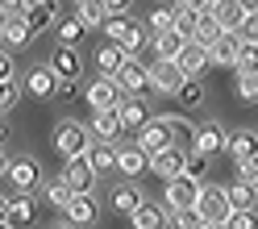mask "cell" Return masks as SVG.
I'll list each match as a JSON object with an SVG mask.
<instances>
[{
  "label": "cell",
  "instance_id": "5b68a950",
  "mask_svg": "<svg viewBox=\"0 0 258 229\" xmlns=\"http://www.w3.org/2000/svg\"><path fill=\"white\" fill-rule=\"evenodd\" d=\"M146 71H150V92H163V96H175L183 84V71H179V63L175 59H150L146 63Z\"/></svg>",
  "mask_w": 258,
  "mask_h": 229
},
{
  "label": "cell",
  "instance_id": "680465c9",
  "mask_svg": "<svg viewBox=\"0 0 258 229\" xmlns=\"http://www.w3.org/2000/svg\"><path fill=\"white\" fill-rule=\"evenodd\" d=\"M5 138H9V125H5V121H0V146H5Z\"/></svg>",
  "mask_w": 258,
  "mask_h": 229
},
{
  "label": "cell",
  "instance_id": "9f6ffc18",
  "mask_svg": "<svg viewBox=\"0 0 258 229\" xmlns=\"http://www.w3.org/2000/svg\"><path fill=\"white\" fill-rule=\"evenodd\" d=\"M237 5L246 9V13H254V9H258V0H237Z\"/></svg>",
  "mask_w": 258,
  "mask_h": 229
},
{
  "label": "cell",
  "instance_id": "836d02e7",
  "mask_svg": "<svg viewBox=\"0 0 258 229\" xmlns=\"http://www.w3.org/2000/svg\"><path fill=\"white\" fill-rule=\"evenodd\" d=\"M175 100H179L183 108H196V104H204V84H200V75H183L179 92H175Z\"/></svg>",
  "mask_w": 258,
  "mask_h": 229
},
{
  "label": "cell",
  "instance_id": "681fc988",
  "mask_svg": "<svg viewBox=\"0 0 258 229\" xmlns=\"http://www.w3.org/2000/svg\"><path fill=\"white\" fill-rule=\"evenodd\" d=\"M54 96H62V100H75V96H79L75 79H58V92H54Z\"/></svg>",
  "mask_w": 258,
  "mask_h": 229
},
{
  "label": "cell",
  "instance_id": "7402d4cb",
  "mask_svg": "<svg viewBox=\"0 0 258 229\" xmlns=\"http://www.w3.org/2000/svg\"><path fill=\"white\" fill-rule=\"evenodd\" d=\"M0 42H5L9 50H17V46H29V42H34V34H29V21H25V13H9L5 29H0Z\"/></svg>",
  "mask_w": 258,
  "mask_h": 229
},
{
  "label": "cell",
  "instance_id": "277c9868",
  "mask_svg": "<svg viewBox=\"0 0 258 229\" xmlns=\"http://www.w3.org/2000/svg\"><path fill=\"white\" fill-rule=\"evenodd\" d=\"M196 212H200V221L221 225L225 217H229V196H225V188H221V184H200V192H196Z\"/></svg>",
  "mask_w": 258,
  "mask_h": 229
},
{
  "label": "cell",
  "instance_id": "c3c4849f",
  "mask_svg": "<svg viewBox=\"0 0 258 229\" xmlns=\"http://www.w3.org/2000/svg\"><path fill=\"white\" fill-rule=\"evenodd\" d=\"M0 79H13V54H9V46H0Z\"/></svg>",
  "mask_w": 258,
  "mask_h": 229
},
{
  "label": "cell",
  "instance_id": "f907efd6",
  "mask_svg": "<svg viewBox=\"0 0 258 229\" xmlns=\"http://www.w3.org/2000/svg\"><path fill=\"white\" fill-rule=\"evenodd\" d=\"M175 5H183V9H191V13H204L208 0H175Z\"/></svg>",
  "mask_w": 258,
  "mask_h": 229
},
{
  "label": "cell",
  "instance_id": "d6986e66",
  "mask_svg": "<svg viewBox=\"0 0 258 229\" xmlns=\"http://www.w3.org/2000/svg\"><path fill=\"white\" fill-rule=\"evenodd\" d=\"M146 150H142L138 142H129V146H117V171L125 175V179H138L142 171H146Z\"/></svg>",
  "mask_w": 258,
  "mask_h": 229
},
{
  "label": "cell",
  "instance_id": "ffe728a7",
  "mask_svg": "<svg viewBox=\"0 0 258 229\" xmlns=\"http://www.w3.org/2000/svg\"><path fill=\"white\" fill-rule=\"evenodd\" d=\"M146 154H154V150H163V146H171V134H167V125H163V117H150L146 125L138 129V138H134Z\"/></svg>",
  "mask_w": 258,
  "mask_h": 229
},
{
  "label": "cell",
  "instance_id": "91938a15",
  "mask_svg": "<svg viewBox=\"0 0 258 229\" xmlns=\"http://www.w3.org/2000/svg\"><path fill=\"white\" fill-rule=\"evenodd\" d=\"M0 229H13V225H9V221H0Z\"/></svg>",
  "mask_w": 258,
  "mask_h": 229
},
{
  "label": "cell",
  "instance_id": "484cf974",
  "mask_svg": "<svg viewBox=\"0 0 258 229\" xmlns=\"http://www.w3.org/2000/svg\"><path fill=\"white\" fill-rule=\"evenodd\" d=\"M208 13L217 17V25H221V29H237V25H241V17H246V9H241L237 0H208Z\"/></svg>",
  "mask_w": 258,
  "mask_h": 229
},
{
  "label": "cell",
  "instance_id": "9a60e30c",
  "mask_svg": "<svg viewBox=\"0 0 258 229\" xmlns=\"http://www.w3.org/2000/svg\"><path fill=\"white\" fill-rule=\"evenodd\" d=\"M117 112H121V125H125V129H134V134L150 121V104H146V96H121V100H117Z\"/></svg>",
  "mask_w": 258,
  "mask_h": 229
},
{
  "label": "cell",
  "instance_id": "e575fe53",
  "mask_svg": "<svg viewBox=\"0 0 258 229\" xmlns=\"http://www.w3.org/2000/svg\"><path fill=\"white\" fill-rule=\"evenodd\" d=\"M233 71H237V75H250V71H258V42L241 38V46H237V59H233Z\"/></svg>",
  "mask_w": 258,
  "mask_h": 229
},
{
  "label": "cell",
  "instance_id": "94428289",
  "mask_svg": "<svg viewBox=\"0 0 258 229\" xmlns=\"http://www.w3.org/2000/svg\"><path fill=\"white\" fill-rule=\"evenodd\" d=\"M50 229H62V225H50Z\"/></svg>",
  "mask_w": 258,
  "mask_h": 229
},
{
  "label": "cell",
  "instance_id": "8992f818",
  "mask_svg": "<svg viewBox=\"0 0 258 229\" xmlns=\"http://www.w3.org/2000/svg\"><path fill=\"white\" fill-rule=\"evenodd\" d=\"M112 79H117L121 92H129V96H146L150 92V71H146V63H142L138 54H125V63L117 67Z\"/></svg>",
  "mask_w": 258,
  "mask_h": 229
},
{
  "label": "cell",
  "instance_id": "f6af8a7d",
  "mask_svg": "<svg viewBox=\"0 0 258 229\" xmlns=\"http://www.w3.org/2000/svg\"><path fill=\"white\" fill-rule=\"evenodd\" d=\"M183 171H187L191 179H204V175H208V154H200V150H187Z\"/></svg>",
  "mask_w": 258,
  "mask_h": 229
},
{
  "label": "cell",
  "instance_id": "7a4b0ae2",
  "mask_svg": "<svg viewBox=\"0 0 258 229\" xmlns=\"http://www.w3.org/2000/svg\"><path fill=\"white\" fill-rule=\"evenodd\" d=\"M88 146H92V129H88L84 121L67 117V121H58V125H54V150H58L62 158L88 154Z\"/></svg>",
  "mask_w": 258,
  "mask_h": 229
},
{
  "label": "cell",
  "instance_id": "60d3db41",
  "mask_svg": "<svg viewBox=\"0 0 258 229\" xmlns=\"http://www.w3.org/2000/svg\"><path fill=\"white\" fill-rule=\"evenodd\" d=\"M196 21H200V13H191L183 5H175V29H179L183 38H196Z\"/></svg>",
  "mask_w": 258,
  "mask_h": 229
},
{
  "label": "cell",
  "instance_id": "f1b7e54d",
  "mask_svg": "<svg viewBox=\"0 0 258 229\" xmlns=\"http://www.w3.org/2000/svg\"><path fill=\"white\" fill-rule=\"evenodd\" d=\"M84 34H88V25L79 21V17H62V21H54V38H58V46H79V42H84Z\"/></svg>",
  "mask_w": 258,
  "mask_h": 229
},
{
  "label": "cell",
  "instance_id": "8d00e7d4",
  "mask_svg": "<svg viewBox=\"0 0 258 229\" xmlns=\"http://www.w3.org/2000/svg\"><path fill=\"white\" fill-rule=\"evenodd\" d=\"M42 196H46V204H54V208H67V200H71L75 192H71V184H67V179L58 175V179H50V184L42 188Z\"/></svg>",
  "mask_w": 258,
  "mask_h": 229
},
{
  "label": "cell",
  "instance_id": "d4e9b609",
  "mask_svg": "<svg viewBox=\"0 0 258 229\" xmlns=\"http://www.w3.org/2000/svg\"><path fill=\"white\" fill-rule=\"evenodd\" d=\"M225 150H229L233 162L237 158H254L258 154V134H254V129H233L229 142H225Z\"/></svg>",
  "mask_w": 258,
  "mask_h": 229
},
{
  "label": "cell",
  "instance_id": "816d5d0a",
  "mask_svg": "<svg viewBox=\"0 0 258 229\" xmlns=\"http://www.w3.org/2000/svg\"><path fill=\"white\" fill-rule=\"evenodd\" d=\"M0 9L5 13H25V0H0Z\"/></svg>",
  "mask_w": 258,
  "mask_h": 229
},
{
  "label": "cell",
  "instance_id": "2e32d148",
  "mask_svg": "<svg viewBox=\"0 0 258 229\" xmlns=\"http://www.w3.org/2000/svg\"><path fill=\"white\" fill-rule=\"evenodd\" d=\"M171 225V212L163 204H146L142 200L134 212H129V229H167Z\"/></svg>",
  "mask_w": 258,
  "mask_h": 229
},
{
  "label": "cell",
  "instance_id": "b9f144b4",
  "mask_svg": "<svg viewBox=\"0 0 258 229\" xmlns=\"http://www.w3.org/2000/svg\"><path fill=\"white\" fill-rule=\"evenodd\" d=\"M204 221H200V212H196V204L191 208H175L171 212V229H200Z\"/></svg>",
  "mask_w": 258,
  "mask_h": 229
},
{
  "label": "cell",
  "instance_id": "f35d334b",
  "mask_svg": "<svg viewBox=\"0 0 258 229\" xmlns=\"http://www.w3.org/2000/svg\"><path fill=\"white\" fill-rule=\"evenodd\" d=\"M25 96V88H21V79L13 75V79H0V112H9L13 104H17Z\"/></svg>",
  "mask_w": 258,
  "mask_h": 229
},
{
  "label": "cell",
  "instance_id": "30bf717a",
  "mask_svg": "<svg viewBox=\"0 0 258 229\" xmlns=\"http://www.w3.org/2000/svg\"><path fill=\"white\" fill-rule=\"evenodd\" d=\"M121 84L112 75H96L92 84H88V92H84V100L92 104V108H117V100H121Z\"/></svg>",
  "mask_w": 258,
  "mask_h": 229
},
{
  "label": "cell",
  "instance_id": "74e56055",
  "mask_svg": "<svg viewBox=\"0 0 258 229\" xmlns=\"http://www.w3.org/2000/svg\"><path fill=\"white\" fill-rule=\"evenodd\" d=\"M221 34H225V29L217 25V17H213V13L204 9V13H200V21H196V42H204V46H213V42H217Z\"/></svg>",
  "mask_w": 258,
  "mask_h": 229
},
{
  "label": "cell",
  "instance_id": "ac0fdd59",
  "mask_svg": "<svg viewBox=\"0 0 258 229\" xmlns=\"http://www.w3.org/2000/svg\"><path fill=\"white\" fill-rule=\"evenodd\" d=\"M237 46H241V34H237V29H225V34L208 46V63H213V67H233Z\"/></svg>",
  "mask_w": 258,
  "mask_h": 229
},
{
  "label": "cell",
  "instance_id": "d590c367",
  "mask_svg": "<svg viewBox=\"0 0 258 229\" xmlns=\"http://www.w3.org/2000/svg\"><path fill=\"white\" fill-rule=\"evenodd\" d=\"M163 125H167V134H171V142H175V146H187V150H191V138H196V125H187L183 117H163Z\"/></svg>",
  "mask_w": 258,
  "mask_h": 229
},
{
  "label": "cell",
  "instance_id": "bcb514c9",
  "mask_svg": "<svg viewBox=\"0 0 258 229\" xmlns=\"http://www.w3.org/2000/svg\"><path fill=\"white\" fill-rule=\"evenodd\" d=\"M237 179L258 184V154H254V158H237Z\"/></svg>",
  "mask_w": 258,
  "mask_h": 229
},
{
  "label": "cell",
  "instance_id": "44dd1931",
  "mask_svg": "<svg viewBox=\"0 0 258 229\" xmlns=\"http://www.w3.org/2000/svg\"><path fill=\"white\" fill-rule=\"evenodd\" d=\"M38 217V200H34V192H17L9 200V225L13 229H21V225H34Z\"/></svg>",
  "mask_w": 258,
  "mask_h": 229
},
{
  "label": "cell",
  "instance_id": "cb8c5ba5",
  "mask_svg": "<svg viewBox=\"0 0 258 229\" xmlns=\"http://www.w3.org/2000/svg\"><path fill=\"white\" fill-rule=\"evenodd\" d=\"M25 21H29V34L42 38L46 29H54V21H58V5H29V9H25Z\"/></svg>",
  "mask_w": 258,
  "mask_h": 229
},
{
  "label": "cell",
  "instance_id": "db71d44e",
  "mask_svg": "<svg viewBox=\"0 0 258 229\" xmlns=\"http://www.w3.org/2000/svg\"><path fill=\"white\" fill-rule=\"evenodd\" d=\"M9 200H13V196H5V192H0V221H9Z\"/></svg>",
  "mask_w": 258,
  "mask_h": 229
},
{
  "label": "cell",
  "instance_id": "83f0119b",
  "mask_svg": "<svg viewBox=\"0 0 258 229\" xmlns=\"http://www.w3.org/2000/svg\"><path fill=\"white\" fill-rule=\"evenodd\" d=\"M88 162L96 167V175H100V171H112V167H117V146L92 138V146H88Z\"/></svg>",
  "mask_w": 258,
  "mask_h": 229
},
{
  "label": "cell",
  "instance_id": "5bb4252c",
  "mask_svg": "<svg viewBox=\"0 0 258 229\" xmlns=\"http://www.w3.org/2000/svg\"><path fill=\"white\" fill-rule=\"evenodd\" d=\"M62 217H67L71 225H92L96 217H100V204H96L92 192H75L67 200V208H62Z\"/></svg>",
  "mask_w": 258,
  "mask_h": 229
},
{
  "label": "cell",
  "instance_id": "52a82bcc",
  "mask_svg": "<svg viewBox=\"0 0 258 229\" xmlns=\"http://www.w3.org/2000/svg\"><path fill=\"white\" fill-rule=\"evenodd\" d=\"M183 162H187V146H163V150H154L146 158V171H154L158 179H171V175H179L183 171Z\"/></svg>",
  "mask_w": 258,
  "mask_h": 229
},
{
  "label": "cell",
  "instance_id": "d6a6232c",
  "mask_svg": "<svg viewBox=\"0 0 258 229\" xmlns=\"http://www.w3.org/2000/svg\"><path fill=\"white\" fill-rule=\"evenodd\" d=\"M225 196H229V208H254V204H258V184L237 179L233 188H225Z\"/></svg>",
  "mask_w": 258,
  "mask_h": 229
},
{
  "label": "cell",
  "instance_id": "7bdbcfd3",
  "mask_svg": "<svg viewBox=\"0 0 258 229\" xmlns=\"http://www.w3.org/2000/svg\"><path fill=\"white\" fill-rule=\"evenodd\" d=\"M237 96H241V104H258V71L237 75Z\"/></svg>",
  "mask_w": 258,
  "mask_h": 229
},
{
  "label": "cell",
  "instance_id": "e0dca14e",
  "mask_svg": "<svg viewBox=\"0 0 258 229\" xmlns=\"http://www.w3.org/2000/svg\"><path fill=\"white\" fill-rule=\"evenodd\" d=\"M175 63H179L183 75H204L208 67H213V63H208V46L196 42V38H187V46L179 50V59H175Z\"/></svg>",
  "mask_w": 258,
  "mask_h": 229
},
{
  "label": "cell",
  "instance_id": "7dc6e473",
  "mask_svg": "<svg viewBox=\"0 0 258 229\" xmlns=\"http://www.w3.org/2000/svg\"><path fill=\"white\" fill-rule=\"evenodd\" d=\"M237 34H241V38H250V42H258V9H254V13H246V17H241V25H237Z\"/></svg>",
  "mask_w": 258,
  "mask_h": 229
},
{
  "label": "cell",
  "instance_id": "4dcf8cb0",
  "mask_svg": "<svg viewBox=\"0 0 258 229\" xmlns=\"http://www.w3.org/2000/svg\"><path fill=\"white\" fill-rule=\"evenodd\" d=\"M121 63H125V50L117 42H104L100 50H96V71H100V75H117Z\"/></svg>",
  "mask_w": 258,
  "mask_h": 229
},
{
  "label": "cell",
  "instance_id": "603a6c76",
  "mask_svg": "<svg viewBox=\"0 0 258 229\" xmlns=\"http://www.w3.org/2000/svg\"><path fill=\"white\" fill-rule=\"evenodd\" d=\"M50 67L58 79H79V71H84V59H79L75 46H58V50L50 54Z\"/></svg>",
  "mask_w": 258,
  "mask_h": 229
},
{
  "label": "cell",
  "instance_id": "4316f807",
  "mask_svg": "<svg viewBox=\"0 0 258 229\" xmlns=\"http://www.w3.org/2000/svg\"><path fill=\"white\" fill-rule=\"evenodd\" d=\"M183 46H187V38H183L175 25H171V29H158V34H154V54H158V59H179Z\"/></svg>",
  "mask_w": 258,
  "mask_h": 229
},
{
  "label": "cell",
  "instance_id": "6da1fadb",
  "mask_svg": "<svg viewBox=\"0 0 258 229\" xmlns=\"http://www.w3.org/2000/svg\"><path fill=\"white\" fill-rule=\"evenodd\" d=\"M104 34H108V42H117L125 54H138L142 46H146V29H142L134 17H125V13H108V21L100 25Z\"/></svg>",
  "mask_w": 258,
  "mask_h": 229
},
{
  "label": "cell",
  "instance_id": "ba28073f",
  "mask_svg": "<svg viewBox=\"0 0 258 229\" xmlns=\"http://www.w3.org/2000/svg\"><path fill=\"white\" fill-rule=\"evenodd\" d=\"M21 88L34 96V100H54V92H58V75H54L50 63H46V67H29V71L21 75Z\"/></svg>",
  "mask_w": 258,
  "mask_h": 229
},
{
  "label": "cell",
  "instance_id": "ab89813d",
  "mask_svg": "<svg viewBox=\"0 0 258 229\" xmlns=\"http://www.w3.org/2000/svg\"><path fill=\"white\" fill-rule=\"evenodd\" d=\"M225 229H258V212L254 208H229V217L221 221Z\"/></svg>",
  "mask_w": 258,
  "mask_h": 229
},
{
  "label": "cell",
  "instance_id": "8fae6325",
  "mask_svg": "<svg viewBox=\"0 0 258 229\" xmlns=\"http://www.w3.org/2000/svg\"><path fill=\"white\" fill-rule=\"evenodd\" d=\"M62 179L71 184V192H92V184H96V167L88 162V154H75V158L62 162Z\"/></svg>",
  "mask_w": 258,
  "mask_h": 229
},
{
  "label": "cell",
  "instance_id": "1f68e13d",
  "mask_svg": "<svg viewBox=\"0 0 258 229\" xmlns=\"http://www.w3.org/2000/svg\"><path fill=\"white\" fill-rule=\"evenodd\" d=\"M138 204H142V188H134V179H129V184H121V188H112V208H117L121 217H129Z\"/></svg>",
  "mask_w": 258,
  "mask_h": 229
},
{
  "label": "cell",
  "instance_id": "6f0895ef",
  "mask_svg": "<svg viewBox=\"0 0 258 229\" xmlns=\"http://www.w3.org/2000/svg\"><path fill=\"white\" fill-rule=\"evenodd\" d=\"M29 5H62V0H25V9Z\"/></svg>",
  "mask_w": 258,
  "mask_h": 229
},
{
  "label": "cell",
  "instance_id": "ee69618b",
  "mask_svg": "<svg viewBox=\"0 0 258 229\" xmlns=\"http://www.w3.org/2000/svg\"><path fill=\"white\" fill-rule=\"evenodd\" d=\"M146 25L154 29V34H158V29H171V25H175V9L154 5V9H150V17H146Z\"/></svg>",
  "mask_w": 258,
  "mask_h": 229
},
{
  "label": "cell",
  "instance_id": "3957f363",
  "mask_svg": "<svg viewBox=\"0 0 258 229\" xmlns=\"http://www.w3.org/2000/svg\"><path fill=\"white\" fill-rule=\"evenodd\" d=\"M200 184H204V179H191L187 171L163 179V208H167V212H175V208H191V204H196Z\"/></svg>",
  "mask_w": 258,
  "mask_h": 229
},
{
  "label": "cell",
  "instance_id": "9c48e42d",
  "mask_svg": "<svg viewBox=\"0 0 258 229\" xmlns=\"http://www.w3.org/2000/svg\"><path fill=\"white\" fill-rule=\"evenodd\" d=\"M9 184L13 188H17V192H34L38 184H42V167H38V158L34 154H17V158H13L9 162Z\"/></svg>",
  "mask_w": 258,
  "mask_h": 229
},
{
  "label": "cell",
  "instance_id": "11a10c76",
  "mask_svg": "<svg viewBox=\"0 0 258 229\" xmlns=\"http://www.w3.org/2000/svg\"><path fill=\"white\" fill-rule=\"evenodd\" d=\"M9 171V154H5V146H0V175Z\"/></svg>",
  "mask_w": 258,
  "mask_h": 229
},
{
  "label": "cell",
  "instance_id": "7c38bea8",
  "mask_svg": "<svg viewBox=\"0 0 258 229\" xmlns=\"http://www.w3.org/2000/svg\"><path fill=\"white\" fill-rule=\"evenodd\" d=\"M88 129H92L96 142H117L125 125H121V112L117 108H92V125Z\"/></svg>",
  "mask_w": 258,
  "mask_h": 229
},
{
  "label": "cell",
  "instance_id": "f546056e",
  "mask_svg": "<svg viewBox=\"0 0 258 229\" xmlns=\"http://www.w3.org/2000/svg\"><path fill=\"white\" fill-rule=\"evenodd\" d=\"M75 17L84 21L88 29L92 25H104L108 21V5H104V0H75Z\"/></svg>",
  "mask_w": 258,
  "mask_h": 229
},
{
  "label": "cell",
  "instance_id": "4fadbf2b",
  "mask_svg": "<svg viewBox=\"0 0 258 229\" xmlns=\"http://www.w3.org/2000/svg\"><path fill=\"white\" fill-rule=\"evenodd\" d=\"M225 142H229V134L221 129V121H208V125H196V138H191V150H200V154H221L225 150Z\"/></svg>",
  "mask_w": 258,
  "mask_h": 229
},
{
  "label": "cell",
  "instance_id": "f5cc1de1",
  "mask_svg": "<svg viewBox=\"0 0 258 229\" xmlns=\"http://www.w3.org/2000/svg\"><path fill=\"white\" fill-rule=\"evenodd\" d=\"M104 5H108V13H125V9H129V0H104Z\"/></svg>",
  "mask_w": 258,
  "mask_h": 229
}]
</instances>
